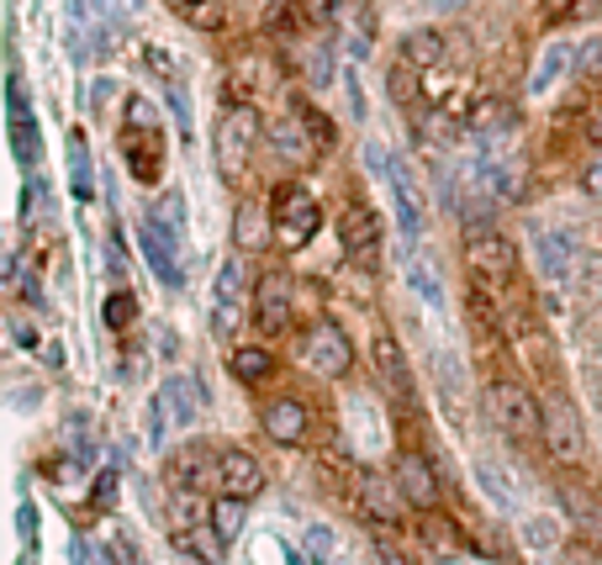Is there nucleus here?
<instances>
[{
	"instance_id": "obj_1",
	"label": "nucleus",
	"mask_w": 602,
	"mask_h": 565,
	"mask_svg": "<svg viewBox=\"0 0 602 565\" xmlns=\"http://www.w3.org/2000/svg\"><path fill=\"white\" fill-rule=\"evenodd\" d=\"M254 149H259V112L254 106H228L222 122H217V175L228 180V185H243V175L254 170Z\"/></svg>"
},
{
	"instance_id": "obj_2",
	"label": "nucleus",
	"mask_w": 602,
	"mask_h": 565,
	"mask_svg": "<svg viewBox=\"0 0 602 565\" xmlns=\"http://www.w3.org/2000/svg\"><path fill=\"white\" fill-rule=\"evenodd\" d=\"M121 153H127V170H132V180H143V185H153V180H159V159H164V132H159V122H153L149 101H127Z\"/></svg>"
},
{
	"instance_id": "obj_3",
	"label": "nucleus",
	"mask_w": 602,
	"mask_h": 565,
	"mask_svg": "<svg viewBox=\"0 0 602 565\" xmlns=\"http://www.w3.org/2000/svg\"><path fill=\"white\" fill-rule=\"evenodd\" d=\"M275 243L286 249V254H297V249H306L312 243V233H317V222H323V211H317V201H312V191L306 185H280L275 191Z\"/></svg>"
},
{
	"instance_id": "obj_4",
	"label": "nucleus",
	"mask_w": 602,
	"mask_h": 565,
	"mask_svg": "<svg viewBox=\"0 0 602 565\" xmlns=\"http://www.w3.org/2000/svg\"><path fill=\"white\" fill-rule=\"evenodd\" d=\"M364 159H370V170H381V175H386V191H392V207H396L402 233H407V239H418L422 222H428V207H422V191H418V180H413V170H407L402 159H392L386 149H370Z\"/></svg>"
},
{
	"instance_id": "obj_5",
	"label": "nucleus",
	"mask_w": 602,
	"mask_h": 565,
	"mask_svg": "<svg viewBox=\"0 0 602 565\" xmlns=\"http://www.w3.org/2000/svg\"><path fill=\"white\" fill-rule=\"evenodd\" d=\"M486 407H491V417L508 428L512 439L544 434V407H534V396L518 387V381H508V376H497V381L486 387Z\"/></svg>"
},
{
	"instance_id": "obj_6",
	"label": "nucleus",
	"mask_w": 602,
	"mask_h": 565,
	"mask_svg": "<svg viewBox=\"0 0 602 565\" xmlns=\"http://www.w3.org/2000/svg\"><path fill=\"white\" fill-rule=\"evenodd\" d=\"M465 265L476 280L486 286H508L512 280V243L502 233H491V228H476L471 239H465Z\"/></svg>"
},
{
	"instance_id": "obj_7",
	"label": "nucleus",
	"mask_w": 602,
	"mask_h": 565,
	"mask_svg": "<svg viewBox=\"0 0 602 565\" xmlns=\"http://www.w3.org/2000/svg\"><path fill=\"white\" fill-rule=\"evenodd\" d=\"M544 445L560 465H581V423L560 396H544Z\"/></svg>"
},
{
	"instance_id": "obj_8",
	"label": "nucleus",
	"mask_w": 602,
	"mask_h": 565,
	"mask_svg": "<svg viewBox=\"0 0 602 565\" xmlns=\"http://www.w3.org/2000/svg\"><path fill=\"white\" fill-rule=\"evenodd\" d=\"M143 254H149L153 275L164 286H181V254H175V222H170V211H153L149 222H143Z\"/></svg>"
},
{
	"instance_id": "obj_9",
	"label": "nucleus",
	"mask_w": 602,
	"mask_h": 565,
	"mask_svg": "<svg viewBox=\"0 0 602 565\" xmlns=\"http://www.w3.org/2000/svg\"><path fill=\"white\" fill-rule=\"evenodd\" d=\"M306 365H312L317 376H333V381H338V376L355 365L344 327H338V323H317V327H312V333H306Z\"/></svg>"
},
{
	"instance_id": "obj_10",
	"label": "nucleus",
	"mask_w": 602,
	"mask_h": 565,
	"mask_svg": "<svg viewBox=\"0 0 602 565\" xmlns=\"http://www.w3.org/2000/svg\"><path fill=\"white\" fill-rule=\"evenodd\" d=\"M254 323H259L265 338L291 327V280L286 275H265L259 280V291H254Z\"/></svg>"
},
{
	"instance_id": "obj_11",
	"label": "nucleus",
	"mask_w": 602,
	"mask_h": 565,
	"mask_svg": "<svg viewBox=\"0 0 602 565\" xmlns=\"http://www.w3.org/2000/svg\"><path fill=\"white\" fill-rule=\"evenodd\" d=\"M243 312H248L243 265H222V275H217V291H211V327H217V333H233Z\"/></svg>"
},
{
	"instance_id": "obj_12",
	"label": "nucleus",
	"mask_w": 602,
	"mask_h": 565,
	"mask_svg": "<svg viewBox=\"0 0 602 565\" xmlns=\"http://www.w3.org/2000/svg\"><path fill=\"white\" fill-rule=\"evenodd\" d=\"M201 417V381L196 376H170L159 387V423L170 428H190Z\"/></svg>"
},
{
	"instance_id": "obj_13",
	"label": "nucleus",
	"mask_w": 602,
	"mask_h": 565,
	"mask_svg": "<svg viewBox=\"0 0 602 565\" xmlns=\"http://www.w3.org/2000/svg\"><path fill=\"white\" fill-rule=\"evenodd\" d=\"M338 239H344V254L364 265V260H375V249H381V222L370 217V207L355 201V207L344 211V222H338Z\"/></svg>"
},
{
	"instance_id": "obj_14",
	"label": "nucleus",
	"mask_w": 602,
	"mask_h": 565,
	"mask_svg": "<svg viewBox=\"0 0 602 565\" xmlns=\"http://www.w3.org/2000/svg\"><path fill=\"white\" fill-rule=\"evenodd\" d=\"M217 486H222L228 497H254V492L265 486V471H259V460H254V454L228 449V454L217 460Z\"/></svg>"
},
{
	"instance_id": "obj_15",
	"label": "nucleus",
	"mask_w": 602,
	"mask_h": 565,
	"mask_svg": "<svg viewBox=\"0 0 602 565\" xmlns=\"http://www.w3.org/2000/svg\"><path fill=\"white\" fill-rule=\"evenodd\" d=\"M396 492H402L413 507H422V512L439 503V481H433V471H428L422 454H402V460H396Z\"/></svg>"
},
{
	"instance_id": "obj_16",
	"label": "nucleus",
	"mask_w": 602,
	"mask_h": 565,
	"mask_svg": "<svg viewBox=\"0 0 602 565\" xmlns=\"http://www.w3.org/2000/svg\"><path fill=\"white\" fill-rule=\"evenodd\" d=\"M275 149H280V159H291V164H312V159L323 153V143L312 138L306 117H301V112H291V117L275 127Z\"/></svg>"
},
{
	"instance_id": "obj_17",
	"label": "nucleus",
	"mask_w": 602,
	"mask_h": 565,
	"mask_svg": "<svg viewBox=\"0 0 602 565\" xmlns=\"http://www.w3.org/2000/svg\"><path fill=\"white\" fill-rule=\"evenodd\" d=\"M265 434H270L275 445H297L301 434H306V407H301L297 396H280L265 407Z\"/></svg>"
},
{
	"instance_id": "obj_18",
	"label": "nucleus",
	"mask_w": 602,
	"mask_h": 565,
	"mask_svg": "<svg viewBox=\"0 0 602 565\" xmlns=\"http://www.w3.org/2000/svg\"><path fill=\"white\" fill-rule=\"evenodd\" d=\"M175 544H181L185 555H196L201 565H217V561H222V544H228V539L217 534V523H211V518H201V523H185V529H175Z\"/></svg>"
},
{
	"instance_id": "obj_19",
	"label": "nucleus",
	"mask_w": 602,
	"mask_h": 565,
	"mask_svg": "<svg viewBox=\"0 0 602 565\" xmlns=\"http://www.w3.org/2000/svg\"><path fill=\"white\" fill-rule=\"evenodd\" d=\"M534 265L544 280H566L571 275V239L566 233H534Z\"/></svg>"
},
{
	"instance_id": "obj_20",
	"label": "nucleus",
	"mask_w": 602,
	"mask_h": 565,
	"mask_svg": "<svg viewBox=\"0 0 602 565\" xmlns=\"http://www.w3.org/2000/svg\"><path fill=\"white\" fill-rule=\"evenodd\" d=\"M375 370L386 376V391H392L396 402L413 396V381H407V365H402V349H396L392 333H375Z\"/></svg>"
},
{
	"instance_id": "obj_21",
	"label": "nucleus",
	"mask_w": 602,
	"mask_h": 565,
	"mask_svg": "<svg viewBox=\"0 0 602 565\" xmlns=\"http://www.w3.org/2000/svg\"><path fill=\"white\" fill-rule=\"evenodd\" d=\"M566 69H571V48L566 43H549L534 64V74H529V95H549V90L566 80Z\"/></svg>"
},
{
	"instance_id": "obj_22",
	"label": "nucleus",
	"mask_w": 602,
	"mask_h": 565,
	"mask_svg": "<svg viewBox=\"0 0 602 565\" xmlns=\"http://www.w3.org/2000/svg\"><path fill=\"white\" fill-rule=\"evenodd\" d=\"M69 185L80 201L95 196V175H91V149H85V132H69Z\"/></svg>"
},
{
	"instance_id": "obj_23",
	"label": "nucleus",
	"mask_w": 602,
	"mask_h": 565,
	"mask_svg": "<svg viewBox=\"0 0 602 565\" xmlns=\"http://www.w3.org/2000/svg\"><path fill=\"white\" fill-rule=\"evenodd\" d=\"M402 59L418 64V69H433V64L444 59V37L439 32H407L402 37Z\"/></svg>"
},
{
	"instance_id": "obj_24",
	"label": "nucleus",
	"mask_w": 602,
	"mask_h": 565,
	"mask_svg": "<svg viewBox=\"0 0 602 565\" xmlns=\"http://www.w3.org/2000/svg\"><path fill=\"white\" fill-rule=\"evenodd\" d=\"M265 222H275L265 207H239V222H233V239H239V249H259V243H265V233H275V228H265Z\"/></svg>"
},
{
	"instance_id": "obj_25",
	"label": "nucleus",
	"mask_w": 602,
	"mask_h": 565,
	"mask_svg": "<svg viewBox=\"0 0 602 565\" xmlns=\"http://www.w3.org/2000/svg\"><path fill=\"white\" fill-rule=\"evenodd\" d=\"M11 143H16V159H32V117L16 80H11Z\"/></svg>"
},
{
	"instance_id": "obj_26",
	"label": "nucleus",
	"mask_w": 602,
	"mask_h": 565,
	"mask_svg": "<svg viewBox=\"0 0 602 565\" xmlns=\"http://www.w3.org/2000/svg\"><path fill=\"white\" fill-rule=\"evenodd\" d=\"M275 370V359L265 349H233V376H239L243 387H254V381H265Z\"/></svg>"
},
{
	"instance_id": "obj_27",
	"label": "nucleus",
	"mask_w": 602,
	"mask_h": 565,
	"mask_svg": "<svg viewBox=\"0 0 602 565\" xmlns=\"http://www.w3.org/2000/svg\"><path fill=\"white\" fill-rule=\"evenodd\" d=\"M407 286H413L428 307H439V301H444V286H439V275H433L428 260H407Z\"/></svg>"
},
{
	"instance_id": "obj_28",
	"label": "nucleus",
	"mask_w": 602,
	"mask_h": 565,
	"mask_svg": "<svg viewBox=\"0 0 602 565\" xmlns=\"http://www.w3.org/2000/svg\"><path fill=\"white\" fill-rule=\"evenodd\" d=\"M211 523H217V534L222 539H239V529H243V497H217L211 503Z\"/></svg>"
},
{
	"instance_id": "obj_29",
	"label": "nucleus",
	"mask_w": 602,
	"mask_h": 565,
	"mask_svg": "<svg viewBox=\"0 0 602 565\" xmlns=\"http://www.w3.org/2000/svg\"><path fill=\"white\" fill-rule=\"evenodd\" d=\"M360 507L375 518V523H392L396 518V507H392V497L381 492V481L375 476H360Z\"/></svg>"
},
{
	"instance_id": "obj_30",
	"label": "nucleus",
	"mask_w": 602,
	"mask_h": 565,
	"mask_svg": "<svg viewBox=\"0 0 602 565\" xmlns=\"http://www.w3.org/2000/svg\"><path fill=\"white\" fill-rule=\"evenodd\" d=\"M190 27H217L222 22V0H170Z\"/></svg>"
},
{
	"instance_id": "obj_31",
	"label": "nucleus",
	"mask_w": 602,
	"mask_h": 565,
	"mask_svg": "<svg viewBox=\"0 0 602 565\" xmlns=\"http://www.w3.org/2000/svg\"><path fill=\"white\" fill-rule=\"evenodd\" d=\"M566 512H571V518L581 523V529H587V534H598V539H602V507H598V503H587V497H581L576 486H566Z\"/></svg>"
},
{
	"instance_id": "obj_32",
	"label": "nucleus",
	"mask_w": 602,
	"mask_h": 565,
	"mask_svg": "<svg viewBox=\"0 0 602 565\" xmlns=\"http://www.w3.org/2000/svg\"><path fill=\"white\" fill-rule=\"evenodd\" d=\"M106 323L117 327V333L138 323V301H132V291H112V297H106Z\"/></svg>"
},
{
	"instance_id": "obj_33",
	"label": "nucleus",
	"mask_w": 602,
	"mask_h": 565,
	"mask_svg": "<svg viewBox=\"0 0 602 565\" xmlns=\"http://www.w3.org/2000/svg\"><path fill=\"white\" fill-rule=\"evenodd\" d=\"M306 555H312L317 565H338V544H333V534L323 529V523L306 529Z\"/></svg>"
},
{
	"instance_id": "obj_34",
	"label": "nucleus",
	"mask_w": 602,
	"mask_h": 565,
	"mask_svg": "<svg viewBox=\"0 0 602 565\" xmlns=\"http://www.w3.org/2000/svg\"><path fill=\"white\" fill-rule=\"evenodd\" d=\"M392 95L396 101H418V64H396L392 69Z\"/></svg>"
},
{
	"instance_id": "obj_35",
	"label": "nucleus",
	"mask_w": 602,
	"mask_h": 565,
	"mask_svg": "<svg viewBox=\"0 0 602 565\" xmlns=\"http://www.w3.org/2000/svg\"><path fill=\"white\" fill-rule=\"evenodd\" d=\"M497 122H508V112H502L497 101H482V106L471 112V132H486V127H497Z\"/></svg>"
},
{
	"instance_id": "obj_36",
	"label": "nucleus",
	"mask_w": 602,
	"mask_h": 565,
	"mask_svg": "<svg viewBox=\"0 0 602 565\" xmlns=\"http://www.w3.org/2000/svg\"><path fill=\"white\" fill-rule=\"evenodd\" d=\"M291 5H297L306 22H323V16H333V5H338V0H291Z\"/></svg>"
},
{
	"instance_id": "obj_37",
	"label": "nucleus",
	"mask_w": 602,
	"mask_h": 565,
	"mask_svg": "<svg viewBox=\"0 0 602 565\" xmlns=\"http://www.w3.org/2000/svg\"><path fill=\"white\" fill-rule=\"evenodd\" d=\"M576 11V0H544V22H566Z\"/></svg>"
},
{
	"instance_id": "obj_38",
	"label": "nucleus",
	"mask_w": 602,
	"mask_h": 565,
	"mask_svg": "<svg viewBox=\"0 0 602 565\" xmlns=\"http://www.w3.org/2000/svg\"><path fill=\"white\" fill-rule=\"evenodd\" d=\"M529 539H534V544H549V539H555V523L534 518V523H529Z\"/></svg>"
},
{
	"instance_id": "obj_39",
	"label": "nucleus",
	"mask_w": 602,
	"mask_h": 565,
	"mask_svg": "<svg viewBox=\"0 0 602 565\" xmlns=\"http://www.w3.org/2000/svg\"><path fill=\"white\" fill-rule=\"evenodd\" d=\"M581 191H587V196H602V164H592V170L581 175Z\"/></svg>"
},
{
	"instance_id": "obj_40",
	"label": "nucleus",
	"mask_w": 602,
	"mask_h": 565,
	"mask_svg": "<svg viewBox=\"0 0 602 565\" xmlns=\"http://www.w3.org/2000/svg\"><path fill=\"white\" fill-rule=\"evenodd\" d=\"M375 565H407V561H402L396 550H381V555H375Z\"/></svg>"
},
{
	"instance_id": "obj_41",
	"label": "nucleus",
	"mask_w": 602,
	"mask_h": 565,
	"mask_svg": "<svg viewBox=\"0 0 602 565\" xmlns=\"http://www.w3.org/2000/svg\"><path fill=\"white\" fill-rule=\"evenodd\" d=\"M433 5H454V0H433Z\"/></svg>"
}]
</instances>
